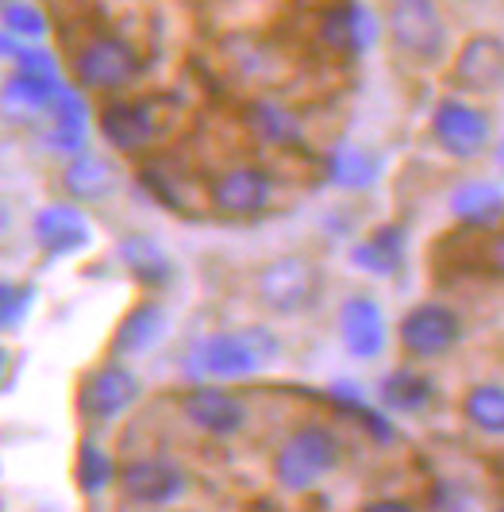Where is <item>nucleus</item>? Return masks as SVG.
Segmentation results:
<instances>
[{"label":"nucleus","instance_id":"7ed1b4c3","mask_svg":"<svg viewBox=\"0 0 504 512\" xmlns=\"http://www.w3.org/2000/svg\"><path fill=\"white\" fill-rule=\"evenodd\" d=\"M343 466V443L328 424H301L274 451V482L285 493H308Z\"/></svg>","mask_w":504,"mask_h":512},{"label":"nucleus","instance_id":"412c9836","mask_svg":"<svg viewBox=\"0 0 504 512\" xmlns=\"http://www.w3.org/2000/svg\"><path fill=\"white\" fill-rule=\"evenodd\" d=\"M435 401V378L416 366H397L378 382V405L397 416H420Z\"/></svg>","mask_w":504,"mask_h":512},{"label":"nucleus","instance_id":"20e7f679","mask_svg":"<svg viewBox=\"0 0 504 512\" xmlns=\"http://www.w3.org/2000/svg\"><path fill=\"white\" fill-rule=\"evenodd\" d=\"M428 131L431 143L451 162H478L481 154H489L493 139H497L493 112L474 97H462V93H447L435 101Z\"/></svg>","mask_w":504,"mask_h":512},{"label":"nucleus","instance_id":"f704fd0d","mask_svg":"<svg viewBox=\"0 0 504 512\" xmlns=\"http://www.w3.org/2000/svg\"><path fill=\"white\" fill-rule=\"evenodd\" d=\"M8 378H12V355H8V347L0 343V389L8 385Z\"/></svg>","mask_w":504,"mask_h":512},{"label":"nucleus","instance_id":"e433bc0d","mask_svg":"<svg viewBox=\"0 0 504 512\" xmlns=\"http://www.w3.org/2000/svg\"><path fill=\"white\" fill-rule=\"evenodd\" d=\"M8 4H12V0H0V12H4V8H8Z\"/></svg>","mask_w":504,"mask_h":512},{"label":"nucleus","instance_id":"9b49d317","mask_svg":"<svg viewBox=\"0 0 504 512\" xmlns=\"http://www.w3.org/2000/svg\"><path fill=\"white\" fill-rule=\"evenodd\" d=\"M451 85L462 97H485L504 89V35L474 31L451 58Z\"/></svg>","mask_w":504,"mask_h":512},{"label":"nucleus","instance_id":"0eeeda50","mask_svg":"<svg viewBox=\"0 0 504 512\" xmlns=\"http://www.w3.org/2000/svg\"><path fill=\"white\" fill-rule=\"evenodd\" d=\"M143 397V382L127 362L112 359L93 366L81 385H77V412L85 424H112L124 412L135 409V401Z\"/></svg>","mask_w":504,"mask_h":512},{"label":"nucleus","instance_id":"ddd939ff","mask_svg":"<svg viewBox=\"0 0 504 512\" xmlns=\"http://www.w3.org/2000/svg\"><path fill=\"white\" fill-rule=\"evenodd\" d=\"M181 412L185 420L212 439H231L247 428V405L243 397H235L227 385L197 382L185 397H181Z\"/></svg>","mask_w":504,"mask_h":512},{"label":"nucleus","instance_id":"f03ea898","mask_svg":"<svg viewBox=\"0 0 504 512\" xmlns=\"http://www.w3.org/2000/svg\"><path fill=\"white\" fill-rule=\"evenodd\" d=\"M381 31L408 66H439L451 51V24L439 0H389Z\"/></svg>","mask_w":504,"mask_h":512},{"label":"nucleus","instance_id":"b1692460","mask_svg":"<svg viewBox=\"0 0 504 512\" xmlns=\"http://www.w3.org/2000/svg\"><path fill=\"white\" fill-rule=\"evenodd\" d=\"M324 170L335 189H347V193H366L374 189L381 178V158L362 143H335L324 158Z\"/></svg>","mask_w":504,"mask_h":512},{"label":"nucleus","instance_id":"473e14b6","mask_svg":"<svg viewBox=\"0 0 504 512\" xmlns=\"http://www.w3.org/2000/svg\"><path fill=\"white\" fill-rule=\"evenodd\" d=\"M485 262H489V270L504 278V224L493 231V239H489V247H485Z\"/></svg>","mask_w":504,"mask_h":512},{"label":"nucleus","instance_id":"7c9ffc66","mask_svg":"<svg viewBox=\"0 0 504 512\" xmlns=\"http://www.w3.org/2000/svg\"><path fill=\"white\" fill-rule=\"evenodd\" d=\"M35 289L24 282H0V332H16L31 312Z\"/></svg>","mask_w":504,"mask_h":512},{"label":"nucleus","instance_id":"a878e982","mask_svg":"<svg viewBox=\"0 0 504 512\" xmlns=\"http://www.w3.org/2000/svg\"><path fill=\"white\" fill-rule=\"evenodd\" d=\"M47 112H51V120H54L51 135H47V139H51V147H58L62 154L85 151V124H89V108H85V101H81V93L70 89V85H62Z\"/></svg>","mask_w":504,"mask_h":512},{"label":"nucleus","instance_id":"dca6fc26","mask_svg":"<svg viewBox=\"0 0 504 512\" xmlns=\"http://www.w3.org/2000/svg\"><path fill=\"white\" fill-rule=\"evenodd\" d=\"M31 231H35V243L51 258H70L93 247V224H89V216L77 205H66V201L39 208L35 220H31Z\"/></svg>","mask_w":504,"mask_h":512},{"label":"nucleus","instance_id":"4be33fe9","mask_svg":"<svg viewBox=\"0 0 504 512\" xmlns=\"http://www.w3.org/2000/svg\"><path fill=\"white\" fill-rule=\"evenodd\" d=\"M116 255L124 262V270L143 285V289H166L174 282V262L166 255V247L151 239V235H139L131 231L116 243Z\"/></svg>","mask_w":504,"mask_h":512},{"label":"nucleus","instance_id":"423d86ee","mask_svg":"<svg viewBox=\"0 0 504 512\" xmlns=\"http://www.w3.org/2000/svg\"><path fill=\"white\" fill-rule=\"evenodd\" d=\"M466 339V320L458 316V308L443 301H420L401 316L397 324V343L408 359L416 362H439L451 351L462 347Z\"/></svg>","mask_w":504,"mask_h":512},{"label":"nucleus","instance_id":"5701e85b","mask_svg":"<svg viewBox=\"0 0 504 512\" xmlns=\"http://www.w3.org/2000/svg\"><path fill=\"white\" fill-rule=\"evenodd\" d=\"M243 124L266 147H297L304 139L301 116L289 104L274 101V97H254L247 104V112H243Z\"/></svg>","mask_w":504,"mask_h":512},{"label":"nucleus","instance_id":"4c0bfd02","mask_svg":"<svg viewBox=\"0 0 504 512\" xmlns=\"http://www.w3.org/2000/svg\"><path fill=\"white\" fill-rule=\"evenodd\" d=\"M497 512H504V501H501V505H497Z\"/></svg>","mask_w":504,"mask_h":512},{"label":"nucleus","instance_id":"f3484780","mask_svg":"<svg viewBox=\"0 0 504 512\" xmlns=\"http://www.w3.org/2000/svg\"><path fill=\"white\" fill-rule=\"evenodd\" d=\"M170 332V312L154 297H143L124 312V320L112 332V359H143Z\"/></svg>","mask_w":504,"mask_h":512},{"label":"nucleus","instance_id":"4468645a","mask_svg":"<svg viewBox=\"0 0 504 512\" xmlns=\"http://www.w3.org/2000/svg\"><path fill=\"white\" fill-rule=\"evenodd\" d=\"M335 328H339V339H343V351L358 362L381 359L385 347H389V320H385V312H381V305L370 293H351L339 305Z\"/></svg>","mask_w":504,"mask_h":512},{"label":"nucleus","instance_id":"72a5a7b5","mask_svg":"<svg viewBox=\"0 0 504 512\" xmlns=\"http://www.w3.org/2000/svg\"><path fill=\"white\" fill-rule=\"evenodd\" d=\"M362 512H416L408 501H401V497H381V501H370Z\"/></svg>","mask_w":504,"mask_h":512},{"label":"nucleus","instance_id":"aec40b11","mask_svg":"<svg viewBox=\"0 0 504 512\" xmlns=\"http://www.w3.org/2000/svg\"><path fill=\"white\" fill-rule=\"evenodd\" d=\"M62 185H66V193L74 197L77 205H97V201H108L120 189V174L104 154L81 151L70 154V162L62 170Z\"/></svg>","mask_w":504,"mask_h":512},{"label":"nucleus","instance_id":"2f4dec72","mask_svg":"<svg viewBox=\"0 0 504 512\" xmlns=\"http://www.w3.org/2000/svg\"><path fill=\"white\" fill-rule=\"evenodd\" d=\"M16 66V74H58L54 70V54L35 47V43H16V51L8 58Z\"/></svg>","mask_w":504,"mask_h":512},{"label":"nucleus","instance_id":"9d476101","mask_svg":"<svg viewBox=\"0 0 504 512\" xmlns=\"http://www.w3.org/2000/svg\"><path fill=\"white\" fill-rule=\"evenodd\" d=\"M274 193H278V181L270 170L239 162L208 181V208L224 220H254L274 205Z\"/></svg>","mask_w":504,"mask_h":512},{"label":"nucleus","instance_id":"c9c22d12","mask_svg":"<svg viewBox=\"0 0 504 512\" xmlns=\"http://www.w3.org/2000/svg\"><path fill=\"white\" fill-rule=\"evenodd\" d=\"M489 154H493V166L501 170V178H504V135H497V139H493V147H489Z\"/></svg>","mask_w":504,"mask_h":512},{"label":"nucleus","instance_id":"39448f33","mask_svg":"<svg viewBox=\"0 0 504 512\" xmlns=\"http://www.w3.org/2000/svg\"><path fill=\"white\" fill-rule=\"evenodd\" d=\"M324 293V270L308 255H278L258 266L254 297L274 316H304Z\"/></svg>","mask_w":504,"mask_h":512},{"label":"nucleus","instance_id":"bb28decb","mask_svg":"<svg viewBox=\"0 0 504 512\" xmlns=\"http://www.w3.org/2000/svg\"><path fill=\"white\" fill-rule=\"evenodd\" d=\"M462 420L481 436H504V385L478 382L462 393Z\"/></svg>","mask_w":504,"mask_h":512},{"label":"nucleus","instance_id":"cd10ccee","mask_svg":"<svg viewBox=\"0 0 504 512\" xmlns=\"http://www.w3.org/2000/svg\"><path fill=\"white\" fill-rule=\"evenodd\" d=\"M62 89L58 74H12L4 81V104L27 108V112H47Z\"/></svg>","mask_w":504,"mask_h":512},{"label":"nucleus","instance_id":"1a4fd4ad","mask_svg":"<svg viewBox=\"0 0 504 512\" xmlns=\"http://www.w3.org/2000/svg\"><path fill=\"white\" fill-rule=\"evenodd\" d=\"M116 486L124 493V501L139 509H170L189 493V474L181 462L166 455H143L116 466Z\"/></svg>","mask_w":504,"mask_h":512},{"label":"nucleus","instance_id":"f8f14e48","mask_svg":"<svg viewBox=\"0 0 504 512\" xmlns=\"http://www.w3.org/2000/svg\"><path fill=\"white\" fill-rule=\"evenodd\" d=\"M320 43L339 58H362L374 51L381 39V20L378 12L362 0H331L320 12Z\"/></svg>","mask_w":504,"mask_h":512},{"label":"nucleus","instance_id":"c756f323","mask_svg":"<svg viewBox=\"0 0 504 512\" xmlns=\"http://www.w3.org/2000/svg\"><path fill=\"white\" fill-rule=\"evenodd\" d=\"M0 31L16 35V39H24V43H39V39L47 35V20H43V12H39L35 4L12 0V4L0 12Z\"/></svg>","mask_w":504,"mask_h":512},{"label":"nucleus","instance_id":"6e6552de","mask_svg":"<svg viewBox=\"0 0 504 512\" xmlns=\"http://www.w3.org/2000/svg\"><path fill=\"white\" fill-rule=\"evenodd\" d=\"M143 74V54L124 35H97L74 54V77L81 89L120 93Z\"/></svg>","mask_w":504,"mask_h":512},{"label":"nucleus","instance_id":"a211bd4d","mask_svg":"<svg viewBox=\"0 0 504 512\" xmlns=\"http://www.w3.org/2000/svg\"><path fill=\"white\" fill-rule=\"evenodd\" d=\"M451 216L470 231H497L504 224V185L489 178L458 181L447 197Z\"/></svg>","mask_w":504,"mask_h":512},{"label":"nucleus","instance_id":"f257e3e1","mask_svg":"<svg viewBox=\"0 0 504 512\" xmlns=\"http://www.w3.org/2000/svg\"><path fill=\"white\" fill-rule=\"evenodd\" d=\"M270 359H278V343L270 332H212L185 351V370L193 382L231 385L254 378Z\"/></svg>","mask_w":504,"mask_h":512},{"label":"nucleus","instance_id":"6ab92c4d","mask_svg":"<svg viewBox=\"0 0 504 512\" xmlns=\"http://www.w3.org/2000/svg\"><path fill=\"white\" fill-rule=\"evenodd\" d=\"M408 258V228L404 224H378L370 235H362L351 247V266L370 278H393L404 270Z\"/></svg>","mask_w":504,"mask_h":512},{"label":"nucleus","instance_id":"2eb2a0df","mask_svg":"<svg viewBox=\"0 0 504 512\" xmlns=\"http://www.w3.org/2000/svg\"><path fill=\"white\" fill-rule=\"evenodd\" d=\"M158 131H162V120L151 101H108L101 108V135L112 151L143 154L147 147H154Z\"/></svg>","mask_w":504,"mask_h":512},{"label":"nucleus","instance_id":"393cba45","mask_svg":"<svg viewBox=\"0 0 504 512\" xmlns=\"http://www.w3.org/2000/svg\"><path fill=\"white\" fill-rule=\"evenodd\" d=\"M227 51H231V66L239 70V77H247V81L262 85V89L278 85L281 77H285V62H281L278 47H270L266 39L239 35V39L227 43Z\"/></svg>","mask_w":504,"mask_h":512},{"label":"nucleus","instance_id":"c85d7f7f","mask_svg":"<svg viewBox=\"0 0 504 512\" xmlns=\"http://www.w3.org/2000/svg\"><path fill=\"white\" fill-rule=\"evenodd\" d=\"M74 482H77V489H81V493H89V497H97L101 489L116 486V462H112V455L104 451L101 443L85 439V443L77 447Z\"/></svg>","mask_w":504,"mask_h":512}]
</instances>
